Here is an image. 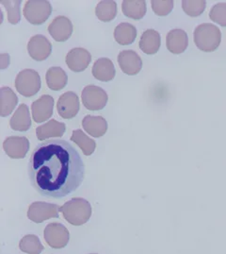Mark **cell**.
<instances>
[{"instance_id": "cell-13", "label": "cell", "mask_w": 226, "mask_h": 254, "mask_svg": "<svg viewBox=\"0 0 226 254\" xmlns=\"http://www.w3.org/2000/svg\"><path fill=\"white\" fill-rule=\"evenodd\" d=\"M54 98L48 95L42 96L31 105L32 118L36 123H43L48 120L54 111Z\"/></svg>"}, {"instance_id": "cell-26", "label": "cell", "mask_w": 226, "mask_h": 254, "mask_svg": "<svg viewBox=\"0 0 226 254\" xmlns=\"http://www.w3.org/2000/svg\"><path fill=\"white\" fill-rule=\"evenodd\" d=\"M95 15L102 22H110L117 15V4L113 0L100 1L95 8Z\"/></svg>"}, {"instance_id": "cell-27", "label": "cell", "mask_w": 226, "mask_h": 254, "mask_svg": "<svg viewBox=\"0 0 226 254\" xmlns=\"http://www.w3.org/2000/svg\"><path fill=\"white\" fill-rule=\"evenodd\" d=\"M71 141H73L76 145H78L80 147V149L83 151L84 155L86 156L91 155L96 148V144L94 140L87 136L86 133H84L81 129H76L73 131Z\"/></svg>"}, {"instance_id": "cell-30", "label": "cell", "mask_w": 226, "mask_h": 254, "mask_svg": "<svg viewBox=\"0 0 226 254\" xmlns=\"http://www.w3.org/2000/svg\"><path fill=\"white\" fill-rule=\"evenodd\" d=\"M0 3L4 6L8 13V20L10 24L16 25L21 19V12H20V0H1Z\"/></svg>"}, {"instance_id": "cell-34", "label": "cell", "mask_w": 226, "mask_h": 254, "mask_svg": "<svg viewBox=\"0 0 226 254\" xmlns=\"http://www.w3.org/2000/svg\"></svg>"}, {"instance_id": "cell-25", "label": "cell", "mask_w": 226, "mask_h": 254, "mask_svg": "<svg viewBox=\"0 0 226 254\" xmlns=\"http://www.w3.org/2000/svg\"><path fill=\"white\" fill-rule=\"evenodd\" d=\"M137 38V30L136 28L129 23H121L115 28L114 30V39L122 45L128 46L134 43Z\"/></svg>"}, {"instance_id": "cell-12", "label": "cell", "mask_w": 226, "mask_h": 254, "mask_svg": "<svg viewBox=\"0 0 226 254\" xmlns=\"http://www.w3.org/2000/svg\"><path fill=\"white\" fill-rule=\"evenodd\" d=\"M119 66L128 76L137 75L142 68V61L137 52L133 50H123L119 53Z\"/></svg>"}, {"instance_id": "cell-4", "label": "cell", "mask_w": 226, "mask_h": 254, "mask_svg": "<svg viewBox=\"0 0 226 254\" xmlns=\"http://www.w3.org/2000/svg\"><path fill=\"white\" fill-rule=\"evenodd\" d=\"M14 85L23 97H33L39 92L42 85L39 73L33 69H24L18 73Z\"/></svg>"}, {"instance_id": "cell-9", "label": "cell", "mask_w": 226, "mask_h": 254, "mask_svg": "<svg viewBox=\"0 0 226 254\" xmlns=\"http://www.w3.org/2000/svg\"><path fill=\"white\" fill-rule=\"evenodd\" d=\"M28 52L30 58L37 62H43L49 57L52 52V45L45 36L34 35L29 41Z\"/></svg>"}, {"instance_id": "cell-16", "label": "cell", "mask_w": 226, "mask_h": 254, "mask_svg": "<svg viewBox=\"0 0 226 254\" xmlns=\"http://www.w3.org/2000/svg\"><path fill=\"white\" fill-rule=\"evenodd\" d=\"M167 49L173 54H181L185 52L188 46L187 32L181 29H175L169 31L166 38Z\"/></svg>"}, {"instance_id": "cell-10", "label": "cell", "mask_w": 226, "mask_h": 254, "mask_svg": "<svg viewBox=\"0 0 226 254\" xmlns=\"http://www.w3.org/2000/svg\"><path fill=\"white\" fill-rule=\"evenodd\" d=\"M57 110L60 118L72 119L79 111V98L78 95L72 91L66 92L60 96L57 103Z\"/></svg>"}, {"instance_id": "cell-31", "label": "cell", "mask_w": 226, "mask_h": 254, "mask_svg": "<svg viewBox=\"0 0 226 254\" xmlns=\"http://www.w3.org/2000/svg\"><path fill=\"white\" fill-rule=\"evenodd\" d=\"M152 10L158 16H166L175 7V2L173 0H152L151 1Z\"/></svg>"}, {"instance_id": "cell-19", "label": "cell", "mask_w": 226, "mask_h": 254, "mask_svg": "<svg viewBox=\"0 0 226 254\" xmlns=\"http://www.w3.org/2000/svg\"><path fill=\"white\" fill-rule=\"evenodd\" d=\"M161 45V36L160 34L155 30H145L139 40V49L142 52L147 55L156 54L160 49Z\"/></svg>"}, {"instance_id": "cell-21", "label": "cell", "mask_w": 226, "mask_h": 254, "mask_svg": "<svg viewBox=\"0 0 226 254\" xmlns=\"http://www.w3.org/2000/svg\"><path fill=\"white\" fill-rule=\"evenodd\" d=\"M10 126L15 131H27L31 126L30 109L26 104H21L10 118Z\"/></svg>"}, {"instance_id": "cell-28", "label": "cell", "mask_w": 226, "mask_h": 254, "mask_svg": "<svg viewBox=\"0 0 226 254\" xmlns=\"http://www.w3.org/2000/svg\"><path fill=\"white\" fill-rule=\"evenodd\" d=\"M19 249L21 252L28 254H41L45 247L41 243L39 237L34 235H25L20 240Z\"/></svg>"}, {"instance_id": "cell-15", "label": "cell", "mask_w": 226, "mask_h": 254, "mask_svg": "<svg viewBox=\"0 0 226 254\" xmlns=\"http://www.w3.org/2000/svg\"><path fill=\"white\" fill-rule=\"evenodd\" d=\"M73 30L74 28L71 20L65 16H57L48 26V32L51 37L60 43L69 39Z\"/></svg>"}, {"instance_id": "cell-7", "label": "cell", "mask_w": 226, "mask_h": 254, "mask_svg": "<svg viewBox=\"0 0 226 254\" xmlns=\"http://www.w3.org/2000/svg\"><path fill=\"white\" fill-rule=\"evenodd\" d=\"M82 103L90 111H100L108 103V94L104 89L96 85H88L81 93Z\"/></svg>"}, {"instance_id": "cell-33", "label": "cell", "mask_w": 226, "mask_h": 254, "mask_svg": "<svg viewBox=\"0 0 226 254\" xmlns=\"http://www.w3.org/2000/svg\"><path fill=\"white\" fill-rule=\"evenodd\" d=\"M10 64V55L3 53L0 55V68H7Z\"/></svg>"}, {"instance_id": "cell-6", "label": "cell", "mask_w": 226, "mask_h": 254, "mask_svg": "<svg viewBox=\"0 0 226 254\" xmlns=\"http://www.w3.org/2000/svg\"><path fill=\"white\" fill-rule=\"evenodd\" d=\"M45 242L52 249H63L69 243V231L64 225L58 222L49 223L44 232Z\"/></svg>"}, {"instance_id": "cell-20", "label": "cell", "mask_w": 226, "mask_h": 254, "mask_svg": "<svg viewBox=\"0 0 226 254\" xmlns=\"http://www.w3.org/2000/svg\"><path fill=\"white\" fill-rule=\"evenodd\" d=\"M65 129L66 127L64 123L52 119L36 128V136L40 141H44L52 137H61L64 134Z\"/></svg>"}, {"instance_id": "cell-29", "label": "cell", "mask_w": 226, "mask_h": 254, "mask_svg": "<svg viewBox=\"0 0 226 254\" xmlns=\"http://www.w3.org/2000/svg\"><path fill=\"white\" fill-rule=\"evenodd\" d=\"M182 8L188 16H200L207 8V2L205 0H184L182 1Z\"/></svg>"}, {"instance_id": "cell-8", "label": "cell", "mask_w": 226, "mask_h": 254, "mask_svg": "<svg viewBox=\"0 0 226 254\" xmlns=\"http://www.w3.org/2000/svg\"><path fill=\"white\" fill-rule=\"evenodd\" d=\"M59 212L60 207L57 204L35 201L29 207L28 218L31 221L39 224L50 218H58L59 217Z\"/></svg>"}, {"instance_id": "cell-23", "label": "cell", "mask_w": 226, "mask_h": 254, "mask_svg": "<svg viewBox=\"0 0 226 254\" xmlns=\"http://www.w3.org/2000/svg\"><path fill=\"white\" fill-rule=\"evenodd\" d=\"M18 103V98L10 87L0 89V116L6 118L10 116Z\"/></svg>"}, {"instance_id": "cell-14", "label": "cell", "mask_w": 226, "mask_h": 254, "mask_svg": "<svg viewBox=\"0 0 226 254\" xmlns=\"http://www.w3.org/2000/svg\"><path fill=\"white\" fill-rule=\"evenodd\" d=\"M65 62L72 71L79 73L88 68L91 62V55L87 49L76 48L70 50L66 55Z\"/></svg>"}, {"instance_id": "cell-11", "label": "cell", "mask_w": 226, "mask_h": 254, "mask_svg": "<svg viewBox=\"0 0 226 254\" xmlns=\"http://www.w3.org/2000/svg\"><path fill=\"white\" fill-rule=\"evenodd\" d=\"M5 153L11 159H23L30 150V141L24 136H10L3 142Z\"/></svg>"}, {"instance_id": "cell-1", "label": "cell", "mask_w": 226, "mask_h": 254, "mask_svg": "<svg viewBox=\"0 0 226 254\" xmlns=\"http://www.w3.org/2000/svg\"><path fill=\"white\" fill-rule=\"evenodd\" d=\"M30 183L40 195L62 198L83 183L85 165L78 150L65 140H49L32 151L29 163Z\"/></svg>"}, {"instance_id": "cell-17", "label": "cell", "mask_w": 226, "mask_h": 254, "mask_svg": "<svg viewBox=\"0 0 226 254\" xmlns=\"http://www.w3.org/2000/svg\"><path fill=\"white\" fill-rule=\"evenodd\" d=\"M92 76L100 81L108 82L112 80L116 75V69L111 60L100 58L96 60L91 69Z\"/></svg>"}, {"instance_id": "cell-22", "label": "cell", "mask_w": 226, "mask_h": 254, "mask_svg": "<svg viewBox=\"0 0 226 254\" xmlns=\"http://www.w3.org/2000/svg\"><path fill=\"white\" fill-rule=\"evenodd\" d=\"M123 13L131 19L139 20L144 17L147 11L144 0H125L122 3Z\"/></svg>"}, {"instance_id": "cell-32", "label": "cell", "mask_w": 226, "mask_h": 254, "mask_svg": "<svg viewBox=\"0 0 226 254\" xmlns=\"http://www.w3.org/2000/svg\"><path fill=\"white\" fill-rule=\"evenodd\" d=\"M209 18L222 27H226V3H218L209 11Z\"/></svg>"}, {"instance_id": "cell-5", "label": "cell", "mask_w": 226, "mask_h": 254, "mask_svg": "<svg viewBox=\"0 0 226 254\" xmlns=\"http://www.w3.org/2000/svg\"><path fill=\"white\" fill-rule=\"evenodd\" d=\"M24 16L32 25H43L52 13V6L46 0H29L24 7Z\"/></svg>"}, {"instance_id": "cell-3", "label": "cell", "mask_w": 226, "mask_h": 254, "mask_svg": "<svg viewBox=\"0 0 226 254\" xmlns=\"http://www.w3.org/2000/svg\"><path fill=\"white\" fill-rule=\"evenodd\" d=\"M193 41L200 50L204 52H213L221 45L222 32L215 25L204 23L194 30Z\"/></svg>"}, {"instance_id": "cell-18", "label": "cell", "mask_w": 226, "mask_h": 254, "mask_svg": "<svg viewBox=\"0 0 226 254\" xmlns=\"http://www.w3.org/2000/svg\"><path fill=\"white\" fill-rule=\"evenodd\" d=\"M82 127L90 136H104L108 130V122L102 117L86 116L82 120Z\"/></svg>"}, {"instance_id": "cell-24", "label": "cell", "mask_w": 226, "mask_h": 254, "mask_svg": "<svg viewBox=\"0 0 226 254\" xmlns=\"http://www.w3.org/2000/svg\"><path fill=\"white\" fill-rule=\"evenodd\" d=\"M45 79L48 88L53 91H59L66 86L68 77L63 69L54 66L47 70Z\"/></svg>"}, {"instance_id": "cell-2", "label": "cell", "mask_w": 226, "mask_h": 254, "mask_svg": "<svg viewBox=\"0 0 226 254\" xmlns=\"http://www.w3.org/2000/svg\"><path fill=\"white\" fill-rule=\"evenodd\" d=\"M60 212L70 224L81 226L88 222L91 216L92 209L87 199L73 197L60 207Z\"/></svg>"}]
</instances>
